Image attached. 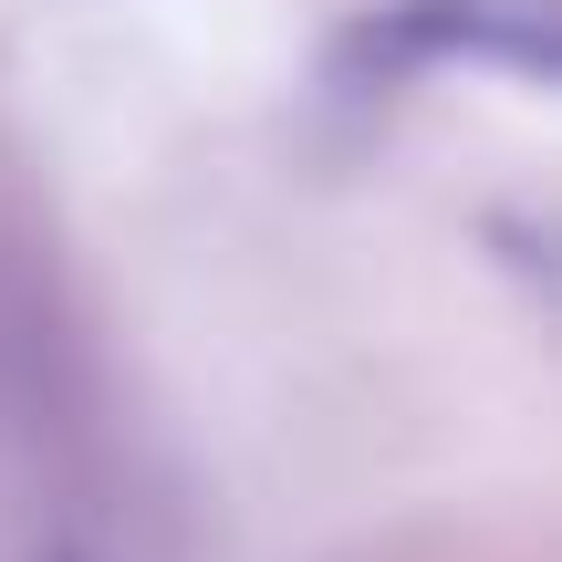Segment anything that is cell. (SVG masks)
<instances>
[{
  "label": "cell",
  "instance_id": "obj_1",
  "mask_svg": "<svg viewBox=\"0 0 562 562\" xmlns=\"http://www.w3.org/2000/svg\"><path fill=\"white\" fill-rule=\"evenodd\" d=\"M53 562H74V552H53Z\"/></svg>",
  "mask_w": 562,
  "mask_h": 562
}]
</instances>
